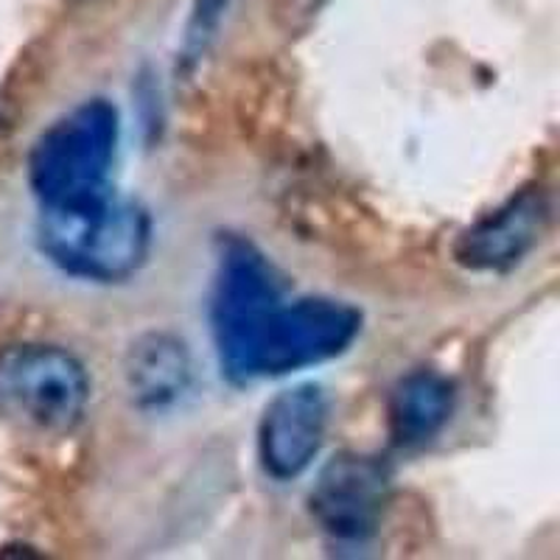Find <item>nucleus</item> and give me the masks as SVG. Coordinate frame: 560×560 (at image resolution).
Returning a JSON list of instances; mask_svg holds the SVG:
<instances>
[{
    "mask_svg": "<svg viewBox=\"0 0 560 560\" xmlns=\"http://www.w3.org/2000/svg\"><path fill=\"white\" fill-rule=\"evenodd\" d=\"M37 247L68 278L124 283L147 264L152 217L138 199L109 188L88 202L39 210Z\"/></svg>",
    "mask_w": 560,
    "mask_h": 560,
    "instance_id": "1",
    "label": "nucleus"
},
{
    "mask_svg": "<svg viewBox=\"0 0 560 560\" xmlns=\"http://www.w3.org/2000/svg\"><path fill=\"white\" fill-rule=\"evenodd\" d=\"M121 138L118 107L88 98L45 129L28 154V185L43 208H65L109 191Z\"/></svg>",
    "mask_w": 560,
    "mask_h": 560,
    "instance_id": "2",
    "label": "nucleus"
},
{
    "mask_svg": "<svg viewBox=\"0 0 560 560\" xmlns=\"http://www.w3.org/2000/svg\"><path fill=\"white\" fill-rule=\"evenodd\" d=\"M362 334V312L334 298H280L242 350L230 382L280 378L342 357Z\"/></svg>",
    "mask_w": 560,
    "mask_h": 560,
    "instance_id": "3",
    "label": "nucleus"
},
{
    "mask_svg": "<svg viewBox=\"0 0 560 560\" xmlns=\"http://www.w3.org/2000/svg\"><path fill=\"white\" fill-rule=\"evenodd\" d=\"M90 404L88 368L51 342L0 348V423L37 434H68Z\"/></svg>",
    "mask_w": 560,
    "mask_h": 560,
    "instance_id": "4",
    "label": "nucleus"
},
{
    "mask_svg": "<svg viewBox=\"0 0 560 560\" xmlns=\"http://www.w3.org/2000/svg\"><path fill=\"white\" fill-rule=\"evenodd\" d=\"M387 504V471L364 454H339L323 465L308 510L334 547H364L376 535Z\"/></svg>",
    "mask_w": 560,
    "mask_h": 560,
    "instance_id": "5",
    "label": "nucleus"
},
{
    "mask_svg": "<svg viewBox=\"0 0 560 560\" xmlns=\"http://www.w3.org/2000/svg\"><path fill=\"white\" fill-rule=\"evenodd\" d=\"M331 423V401L319 384L280 389L258 420V463L275 482L300 479L319 457Z\"/></svg>",
    "mask_w": 560,
    "mask_h": 560,
    "instance_id": "6",
    "label": "nucleus"
},
{
    "mask_svg": "<svg viewBox=\"0 0 560 560\" xmlns=\"http://www.w3.org/2000/svg\"><path fill=\"white\" fill-rule=\"evenodd\" d=\"M547 219V199L541 194H522L465 230L454 247V258L474 272H502L516 267L541 242Z\"/></svg>",
    "mask_w": 560,
    "mask_h": 560,
    "instance_id": "7",
    "label": "nucleus"
},
{
    "mask_svg": "<svg viewBox=\"0 0 560 560\" xmlns=\"http://www.w3.org/2000/svg\"><path fill=\"white\" fill-rule=\"evenodd\" d=\"M124 382L138 409L160 412L191 393L194 359L188 345L168 331H149L135 339L124 359Z\"/></svg>",
    "mask_w": 560,
    "mask_h": 560,
    "instance_id": "8",
    "label": "nucleus"
},
{
    "mask_svg": "<svg viewBox=\"0 0 560 560\" xmlns=\"http://www.w3.org/2000/svg\"><path fill=\"white\" fill-rule=\"evenodd\" d=\"M457 393L438 370H415L389 395V434L398 446H423L448 427Z\"/></svg>",
    "mask_w": 560,
    "mask_h": 560,
    "instance_id": "9",
    "label": "nucleus"
}]
</instances>
